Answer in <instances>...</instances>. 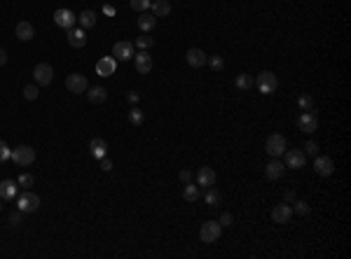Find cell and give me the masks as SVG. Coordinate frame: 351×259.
Instances as JSON below:
<instances>
[{
  "instance_id": "e575fe53",
  "label": "cell",
  "mask_w": 351,
  "mask_h": 259,
  "mask_svg": "<svg viewBox=\"0 0 351 259\" xmlns=\"http://www.w3.org/2000/svg\"><path fill=\"white\" fill-rule=\"evenodd\" d=\"M129 121H131L134 126H140V124H143V110L131 107V112H129Z\"/></svg>"
},
{
  "instance_id": "d4e9b609",
  "label": "cell",
  "mask_w": 351,
  "mask_h": 259,
  "mask_svg": "<svg viewBox=\"0 0 351 259\" xmlns=\"http://www.w3.org/2000/svg\"><path fill=\"white\" fill-rule=\"evenodd\" d=\"M155 26H157V17H155V14H145V12H143L138 17V28L143 31V33H150Z\"/></svg>"
},
{
  "instance_id": "4dcf8cb0",
  "label": "cell",
  "mask_w": 351,
  "mask_h": 259,
  "mask_svg": "<svg viewBox=\"0 0 351 259\" xmlns=\"http://www.w3.org/2000/svg\"><path fill=\"white\" fill-rule=\"evenodd\" d=\"M292 206H295L292 212H297V215H309V212H312V206H309L307 201H302V199H295L292 201Z\"/></svg>"
},
{
  "instance_id": "ee69618b",
  "label": "cell",
  "mask_w": 351,
  "mask_h": 259,
  "mask_svg": "<svg viewBox=\"0 0 351 259\" xmlns=\"http://www.w3.org/2000/svg\"><path fill=\"white\" fill-rule=\"evenodd\" d=\"M127 101L131 103V105H136V103H138V94H136V91H129V94H127Z\"/></svg>"
},
{
  "instance_id": "7dc6e473",
  "label": "cell",
  "mask_w": 351,
  "mask_h": 259,
  "mask_svg": "<svg viewBox=\"0 0 351 259\" xmlns=\"http://www.w3.org/2000/svg\"><path fill=\"white\" fill-rule=\"evenodd\" d=\"M0 201H2V199H0ZM0 210H2V206H0Z\"/></svg>"
},
{
  "instance_id": "4fadbf2b",
  "label": "cell",
  "mask_w": 351,
  "mask_h": 259,
  "mask_svg": "<svg viewBox=\"0 0 351 259\" xmlns=\"http://www.w3.org/2000/svg\"><path fill=\"white\" fill-rule=\"evenodd\" d=\"M117 70V59L115 56H103V59L96 61V75H101V77H110V75H115Z\"/></svg>"
},
{
  "instance_id": "7402d4cb",
  "label": "cell",
  "mask_w": 351,
  "mask_h": 259,
  "mask_svg": "<svg viewBox=\"0 0 351 259\" xmlns=\"http://www.w3.org/2000/svg\"><path fill=\"white\" fill-rule=\"evenodd\" d=\"M89 152H92V156L98 161L101 156H105V154H108V142H105L103 138H94V140L89 142Z\"/></svg>"
},
{
  "instance_id": "484cf974",
  "label": "cell",
  "mask_w": 351,
  "mask_h": 259,
  "mask_svg": "<svg viewBox=\"0 0 351 259\" xmlns=\"http://www.w3.org/2000/svg\"><path fill=\"white\" fill-rule=\"evenodd\" d=\"M204 201H206V206H211V208H218V206L222 203V194L218 191V189L206 187V196H204Z\"/></svg>"
},
{
  "instance_id": "d590c367",
  "label": "cell",
  "mask_w": 351,
  "mask_h": 259,
  "mask_svg": "<svg viewBox=\"0 0 351 259\" xmlns=\"http://www.w3.org/2000/svg\"><path fill=\"white\" fill-rule=\"evenodd\" d=\"M302 152H304V156H318V145H316L314 140H307L304 142V147H302Z\"/></svg>"
},
{
  "instance_id": "5bb4252c",
  "label": "cell",
  "mask_w": 351,
  "mask_h": 259,
  "mask_svg": "<svg viewBox=\"0 0 351 259\" xmlns=\"http://www.w3.org/2000/svg\"><path fill=\"white\" fill-rule=\"evenodd\" d=\"M292 217V206H288L286 201L279 203V206H274V210H272V220L276 224H288Z\"/></svg>"
},
{
  "instance_id": "60d3db41",
  "label": "cell",
  "mask_w": 351,
  "mask_h": 259,
  "mask_svg": "<svg viewBox=\"0 0 351 259\" xmlns=\"http://www.w3.org/2000/svg\"><path fill=\"white\" fill-rule=\"evenodd\" d=\"M98 164H101V171H105V173H110V171H113V161H110L108 156H101V159H98Z\"/></svg>"
},
{
  "instance_id": "d6a6232c",
  "label": "cell",
  "mask_w": 351,
  "mask_h": 259,
  "mask_svg": "<svg viewBox=\"0 0 351 259\" xmlns=\"http://www.w3.org/2000/svg\"><path fill=\"white\" fill-rule=\"evenodd\" d=\"M33 182H35L33 173H21V175H19V180H17V185H19V187H23V189H31V187H33Z\"/></svg>"
},
{
  "instance_id": "b9f144b4",
  "label": "cell",
  "mask_w": 351,
  "mask_h": 259,
  "mask_svg": "<svg viewBox=\"0 0 351 259\" xmlns=\"http://www.w3.org/2000/svg\"><path fill=\"white\" fill-rule=\"evenodd\" d=\"M218 222H220L222 226H232L234 217H232V215H230V212H222V215H220V220H218Z\"/></svg>"
},
{
  "instance_id": "f35d334b",
  "label": "cell",
  "mask_w": 351,
  "mask_h": 259,
  "mask_svg": "<svg viewBox=\"0 0 351 259\" xmlns=\"http://www.w3.org/2000/svg\"><path fill=\"white\" fill-rule=\"evenodd\" d=\"M10 154H12V150L7 147V142L0 140V164H2V161H7V159H10Z\"/></svg>"
},
{
  "instance_id": "277c9868",
  "label": "cell",
  "mask_w": 351,
  "mask_h": 259,
  "mask_svg": "<svg viewBox=\"0 0 351 259\" xmlns=\"http://www.w3.org/2000/svg\"><path fill=\"white\" fill-rule=\"evenodd\" d=\"M10 159L17 166H33L35 164V150L33 147H28V145H19V147L12 150Z\"/></svg>"
},
{
  "instance_id": "74e56055",
  "label": "cell",
  "mask_w": 351,
  "mask_h": 259,
  "mask_svg": "<svg viewBox=\"0 0 351 259\" xmlns=\"http://www.w3.org/2000/svg\"><path fill=\"white\" fill-rule=\"evenodd\" d=\"M206 63H209V66H211V68H213L215 72H220V70H222V66H225L222 56H211V59L206 61Z\"/></svg>"
},
{
  "instance_id": "8fae6325",
  "label": "cell",
  "mask_w": 351,
  "mask_h": 259,
  "mask_svg": "<svg viewBox=\"0 0 351 259\" xmlns=\"http://www.w3.org/2000/svg\"><path fill=\"white\" fill-rule=\"evenodd\" d=\"M314 171L318 173L321 177H328L335 173V161L330 159V156H314Z\"/></svg>"
},
{
  "instance_id": "cb8c5ba5",
  "label": "cell",
  "mask_w": 351,
  "mask_h": 259,
  "mask_svg": "<svg viewBox=\"0 0 351 259\" xmlns=\"http://www.w3.org/2000/svg\"><path fill=\"white\" fill-rule=\"evenodd\" d=\"M150 10L157 19H159V17H169V12H171V2H169V0H152Z\"/></svg>"
},
{
  "instance_id": "ab89813d",
  "label": "cell",
  "mask_w": 351,
  "mask_h": 259,
  "mask_svg": "<svg viewBox=\"0 0 351 259\" xmlns=\"http://www.w3.org/2000/svg\"><path fill=\"white\" fill-rule=\"evenodd\" d=\"M21 215H23V212H21V210H17V212H12V215H10V224H12V226H21V220H23Z\"/></svg>"
},
{
  "instance_id": "ac0fdd59",
  "label": "cell",
  "mask_w": 351,
  "mask_h": 259,
  "mask_svg": "<svg viewBox=\"0 0 351 259\" xmlns=\"http://www.w3.org/2000/svg\"><path fill=\"white\" fill-rule=\"evenodd\" d=\"M185 61H187V66H192V68H201V66H206L209 56H206V52H201V49H187Z\"/></svg>"
},
{
  "instance_id": "5b68a950",
  "label": "cell",
  "mask_w": 351,
  "mask_h": 259,
  "mask_svg": "<svg viewBox=\"0 0 351 259\" xmlns=\"http://www.w3.org/2000/svg\"><path fill=\"white\" fill-rule=\"evenodd\" d=\"M17 206H19V210L23 215H28V212H35L40 208V196L33 194L31 189H26L23 194H19V199H17Z\"/></svg>"
},
{
  "instance_id": "f6af8a7d",
  "label": "cell",
  "mask_w": 351,
  "mask_h": 259,
  "mask_svg": "<svg viewBox=\"0 0 351 259\" xmlns=\"http://www.w3.org/2000/svg\"><path fill=\"white\" fill-rule=\"evenodd\" d=\"M5 63H7V52L0 49V66H5Z\"/></svg>"
},
{
  "instance_id": "e0dca14e",
  "label": "cell",
  "mask_w": 351,
  "mask_h": 259,
  "mask_svg": "<svg viewBox=\"0 0 351 259\" xmlns=\"http://www.w3.org/2000/svg\"><path fill=\"white\" fill-rule=\"evenodd\" d=\"M283 173H286V164H281V159H272L267 166H265V177L267 180H281L283 177Z\"/></svg>"
},
{
  "instance_id": "52a82bcc",
  "label": "cell",
  "mask_w": 351,
  "mask_h": 259,
  "mask_svg": "<svg viewBox=\"0 0 351 259\" xmlns=\"http://www.w3.org/2000/svg\"><path fill=\"white\" fill-rule=\"evenodd\" d=\"M66 89H68L70 94H84L87 89H89V82H87V77L80 75V72H70L68 77H66Z\"/></svg>"
},
{
  "instance_id": "2e32d148",
  "label": "cell",
  "mask_w": 351,
  "mask_h": 259,
  "mask_svg": "<svg viewBox=\"0 0 351 259\" xmlns=\"http://www.w3.org/2000/svg\"><path fill=\"white\" fill-rule=\"evenodd\" d=\"M297 129L302 131V133H314L318 129V119H316L314 112H302L297 117Z\"/></svg>"
},
{
  "instance_id": "836d02e7",
  "label": "cell",
  "mask_w": 351,
  "mask_h": 259,
  "mask_svg": "<svg viewBox=\"0 0 351 259\" xmlns=\"http://www.w3.org/2000/svg\"><path fill=\"white\" fill-rule=\"evenodd\" d=\"M129 5H131V10H136V12H145V10H150L152 0H129Z\"/></svg>"
},
{
  "instance_id": "83f0119b",
  "label": "cell",
  "mask_w": 351,
  "mask_h": 259,
  "mask_svg": "<svg viewBox=\"0 0 351 259\" xmlns=\"http://www.w3.org/2000/svg\"><path fill=\"white\" fill-rule=\"evenodd\" d=\"M78 24H80L82 28H94V24H96V14H94L92 10H84V12H80V17H78Z\"/></svg>"
},
{
  "instance_id": "8d00e7d4",
  "label": "cell",
  "mask_w": 351,
  "mask_h": 259,
  "mask_svg": "<svg viewBox=\"0 0 351 259\" xmlns=\"http://www.w3.org/2000/svg\"><path fill=\"white\" fill-rule=\"evenodd\" d=\"M136 47H140V49H148V47H152V37L148 35V33H143L140 37H136Z\"/></svg>"
},
{
  "instance_id": "4316f807",
  "label": "cell",
  "mask_w": 351,
  "mask_h": 259,
  "mask_svg": "<svg viewBox=\"0 0 351 259\" xmlns=\"http://www.w3.org/2000/svg\"><path fill=\"white\" fill-rule=\"evenodd\" d=\"M199 196H201V191H199V185H192V182H187L185 187H183V199H185V201L195 203V201H199Z\"/></svg>"
},
{
  "instance_id": "3957f363",
  "label": "cell",
  "mask_w": 351,
  "mask_h": 259,
  "mask_svg": "<svg viewBox=\"0 0 351 259\" xmlns=\"http://www.w3.org/2000/svg\"><path fill=\"white\" fill-rule=\"evenodd\" d=\"M286 150H288V147H286V138H283L281 133H272L267 138V142H265V152H267L272 159H281Z\"/></svg>"
},
{
  "instance_id": "7a4b0ae2",
  "label": "cell",
  "mask_w": 351,
  "mask_h": 259,
  "mask_svg": "<svg viewBox=\"0 0 351 259\" xmlns=\"http://www.w3.org/2000/svg\"><path fill=\"white\" fill-rule=\"evenodd\" d=\"M220 236H222V224L215 222V220H206V222L201 224V229H199L201 243H215Z\"/></svg>"
},
{
  "instance_id": "9c48e42d",
  "label": "cell",
  "mask_w": 351,
  "mask_h": 259,
  "mask_svg": "<svg viewBox=\"0 0 351 259\" xmlns=\"http://www.w3.org/2000/svg\"><path fill=\"white\" fill-rule=\"evenodd\" d=\"M283 164H286V168L300 171V168H304V164H307V156H304L302 150H286V152H283Z\"/></svg>"
},
{
  "instance_id": "bcb514c9",
  "label": "cell",
  "mask_w": 351,
  "mask_h": 259,
  "mask_svg": "<svg viewBox=\"0 0 351 259\" xmlns=\"http://www.w3.org/2000/svg\"><path fill=\"white\" fill-rule=\"evenodd\" d=\"M295 199H297V196H295V191H286V203H292Z\"/></svg>"
},
{
  "instance_id": "7c38bea8",
  "label": "cell",
  "mask_w": 351,
  "mask_h": 259,
  "mask_svg": "<svg viewBox=\"0 0 351 259\" xmlns=\"http://www.w3.org/2000/svg\"><path fill=\"white\" fill-rule=\"evenodd\" d=\"M134 66H136V70L140 75H148L152 70V56L148 49H140L138 54H134Z\"/></svg>"
},
{
  "instance_id": "f1b7e54d",
  "label": "cell",
  "mask_w": 351,
  "mask_h": 259,
  "mask_svg": "<svg viewBox=\"0 0 351 259\" xmlns=\"http://www.w3.org/2000/svg\"><path fill=\"white\" fill-rule=\"evenodd\" d=\"M253 84H255V82H253V77H251V75H246V72L236 75V89H241V91H248Z\"/></svg>"
},
{
  "instance_id": "8992f818",
  "label": "cell",
  "mask_w": 351,
  "mask_h": 259,
  "mask_svg": "<svg viewBox=\"0 0 351 259\" xmlns=\"http://www.w3.org/2000/svg\"><path fill=\"white\" fill-rule=\"evenodd\" d=\"M33 77L38 86H49L52 80H54V68L49 63H38L33 68Z\"/></svg>"
},
{
  "instance_id": "9a60e30c",
  "label": "cell",
  "mask_w": 351,
  "mask_h": 259,
  "mask_svg": "<svg viewBox=\"0 0 351 259\" xmlns=\"http://www.w3.org/2000/svg\"><path fill=\"white\" fill-rule=\"evenodd\" d=\"M66 37H68V45L73 49H82L84 45H87V33H84V28H78V26L68 28Z\"/></svg>"
},
{
  "instance_id": "1f68e13d",
  "label": "cell",
  "mask_w": 351,
  "mask_h": 259,
  "mask_svg": "<svg viewBox=\"0 0 351 259\" xmlns=\"http://www.w3.org/2000/svg\"><path fill=\"white\" fill-rule=\"evenodd\" d=\"M40 96V86L38 84H28V86H23V98L26 101H35Z\"/></svg>"
},
{
  "instance_id": "6da1fadb",
  "label": "cell",
  "mask_w": 351,
  "mask_h": 259,
  "mask_svg": "<svg viewBox=\"0 0 351 259\" xmlns=\"http://www.w3.org/2000/svg\"><path fill=\"white\" fill-rule=\"evenodd\" d=\"M255 84H257V89H260V94L272 96L276 89H279V77H276L272 70H262L255 77Z\"/></svg>"
},
{
  "instance_id": "603a6c76",
  "label": "cell",
  "mask_w": 351,
  "mask_h": 259,
  "mask_svg": "<svg viewBox=\"0 0 351 259\" xmlns=\"http://www.w3.org/2000/svg\"><path fill=\"white\" fill-rule=\"evenodd\" d=\"M87 98H89L92 105H98V103H105L108 91H105L103 86H89V89H87Z\"/></svg>"
},
{
  "instance_id": "ffe728a7",
  "label": "cell",
  "mask_w": 351,
  "mask_h": 259,
  "mask_svg": "<svg viewBox=\"0 0 351 259\" xmlns=\"http://www.w3.org/2000/svg\"><path fill=\"white\" fill-rule=\"evenodd\" d=\"M17 191H19L17 180H2L0 182V199L2 201H14L17 199Z\"/></svg>"
},
{
  "instance_id": "d6986e66",
  "label": "cell",
  "mask_w": 351,
  "mask_h": 259,
  "mask_svg": "<svg viewBox=\"0 0 351 259\" xmlns=\"http://www.w3.org/2000/svg\"><path fill=\"white\" fill-rule=\"evenodd\" d=\"M197 185L199 187H213L215 185V171L209 166H201L197 171Z\"/></svg>"
},
{
  "instance_id": "30bf717a",
  "label": "cell",
  "mask_w": 351,
  "mask_h": 259,
  "mask_svg": "<svg viewBox=\"0 0 351 259\" xmlns=\"http://www.w3.org/2000/svg\"><path fill=\"white\" fill-rule=\"evenodd\" d=\"M54 24L58 26V28H73V26L78 24V17L70 12V10H66V7H58L57 12H54Z\"/></svg>"
},
{
  "instance_id": "f546056e",
  "label": "cell",
  "mask_w": 351,
  "mask_h": 259,
  "mask_svg": "<svg viewBox=\"0 0 351 259\" xmlns=\"http://www.w3.org/2000/svg\"><path fill=\"white\" fill-rule=\"evenodd\" d=\"M297 105H300L302 112H314V98H312L309 94H302L300 98H297Z\"/></svg>"
},
{
  "instance_id": "ba28073f",
  "label": "cell",
  "mask_w": 351,
  "mask_h": 259,
  "mask_svg": "<svg viewBox=\"0 0 351 259\" xmlns=\"http://www.w3.org/2000/svg\"><path fill=\"white\" fill-rule=\"evenodd\" d=\"M134 54H136V45H134V42H127V40H119V42H115V47H113V56H115L117 61H131Z\"/></svg>"
},
{
  "instance_id": "44dd1931",
  "label": "cell",
  "mask_w": 351,
  "mask_h": 259,
  "mask_svg": "<svg viewBox=\"0 0 351 259\" xmlns=\"http://www.w3.org/2000/svg\"><path fill=\"white\" fill-rule=\"evenodd\" d=\"M17 37L21 40V42H28V40H33L35 37V28L31 21H19L17 24Z\"/></svg>"
},
{
  "instance_id": "7bdbcfd3",
  "label": "cell",
  "mask_w": 351,
  "mask_h": 259,
  "mask_svg": "<svg viewBox=\"0 0 351 259\" xmlns=\"http://www.w3.org/2000/svg\"><path fill=\"white\" fill-rule=\"evenodd\" d=\"M178 177H180V180H183V182H192V173H190V171H187V168H183V171H180V173H178Z\"/></svg>"
}]
</instances>
